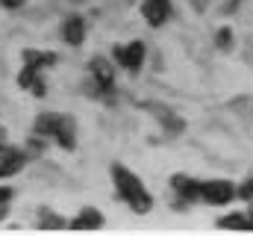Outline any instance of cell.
Returning <instances> with one entry per match:
<instances>
[{
  "label": "cell",
  "instance_id": "obj_1",
  "mask_svg": "<svg viewBox=\"0 0 253 236\" xmlns=\"http://www.w3.org/2000/svg\"><path fill=\"white\" fill-rule=\"evenodd\" d=\"M112 177H115L118 195L129 204V210H135V213H147V210L153 207V201H150L144 183L132 175V172H126L124 166H112Z\"/></svg>",
  "mask_w": 253,
  "mask_h": 236
},
{
  "label": "cell",
  "instance_id": "obj_2",
  "mask_svg": "<svg viewBox=\"0 0 253 236\" xmlns=\"http://www.w3.org/2000/svg\"><path fill=\"white\" fill-rule=\"evenodd\" d=\"M36 133L42 136H56V142L62 148H74V121L65 116H56V113H44V116L36 121Z\"/></svg>",
  "mask_w": 253,
  "mask_h": 236
},
{
  "label": "cell",
  "instance_id": "obj_3",
  "mask_svg": "<svg viewBox=\"0 0 253 236\" xmlns=\"http://www.w3.org/2000/svg\"><path fill=\"white\" fill-rule=\"evenodd\" d=\"M233 195H236V189H233L230 180H209V183H200V198L209 201V204H230Z\"/></svg>",
  "mask_w": 253,
  "mask_h": 236
},
{
  "label": "cell",
  "instance_id": "obj_4",
  "mask_svg": "<svg viewBox=\"0 0 253 236\" xmlns=\"http://www.w3.org/2000/svg\"><path fill=\"white\" fill-rule=\"evenodd\" d=\"M141 15H144V21L147 24H162V21H168V15H171V3L168 0H144V6H141Z\"/></svg>",
  "mask_w": 253,
  "mask_h": 236
},
{
  "label": "cell",
  "instance_id": "obj_5",
  "mask_svg": "<svg viewBox=\"0 0 253 236\" xmlns=\"http://www.w3.org/2000/svg\"><path fill=\"white\" fill-rule=\"evenodd\" d=\"M21 166H24V154L15 151V148L0 145V177H9L15 172H21Z\"/></svg>",
  "mask_w": 253,
  "mask_h": 236
},
{
  "label": "cell",
  "instance_id": "obj_6",
  "mask_svg": "<svg viewBox=\"0 0 253 236\" xmlns=\"http://www.w3.org/2000/svg\"><path fill=\"white\" fill-rule=\"evenodd\" d=\"M115 57H118V62H121L124 68L135 71V68L141 65V59H144V45H141V42H132V45H126V48H118Z\"/></svg>",
  "mask_w": 253,
  "mask_h": 236
},
{
  "label": "cell",
  "instance_id": "obj_7",
  "mask_svg": "<svg viewBox=\"0 0 253 236\" xmlns=\"http://www.w3.org/2000/svg\"><path fill=\"white\" fill-rule=\"evenodd\" d=\"M91 74H94V80H97V86H100V92H112V83H115V77H112V68H109V62L106 59H91Z\"/></svg>",
  "mask_w": 253,
  "mask_h": 236
},
{
  "label": "cell",
  "instance_id": "obj_8",
  "mask_svg": "<svg viewBox=\"0 0 253 236\" xmlns=\"http://www.w3.org/2000/svg\"><path fill=\"white\" fill-rule=\"evenodd\" d=\"M62 36H65V42L68 45H83V39H85V21L83 18H68L65 21V27H62Z\"/></svg>",
  "mask_w": 253,
  "mask_h": 236
},
{
  "label": "cell",
  "instance_id": "obj_9",
  "mask_svg": "<svg viewBox=\"0 0 253 236\" xmlns=\"http://www.w3.org/2000/svg\"><path fill=\"white\" fill-rule=\"evenodd\" d=\"M171 183H174L177 195H183V201H197V198H200V183H197V180L177 175L174 180H171Z\"/></svg>",
  "mask_w": 253,
  "mask_h": 236
},
{
  "label": "cell",
  "instance_id": "obj_10",
  "mask_svg": "<svg viewBox=\"0 0 253 236\" xmlns=\"http://www.w3.org/2000/svg\"><path fill=\"white\" fill-rule=\"evenodd\" d=\"M100 225H103V216H100L97 210H85V213H80V216L71 222V228H77V231H85V228H88V231H97Z\"/></svg>",
  "mask_w": 253,
  "mask_h": 236
},
{
  "label": "cell",
  "instance_id": "obj_11",
  "mask_svg": "<svg viewBox=\"0 0 253 236\" xmlns=\"http://www.w3.org/2000/svg\"><path fill=\"white\" fill-rule=\"evenodd\" d=\"M36 71L39 68H33V65H27L24 71H21V77H18V83L21 86H27V89H33V95H44V83L36 77Z\"/></svg>",
  "mask_w": 253,
  "mask_h": 236
},
{
  "label": "cell",
  "instance_id": "obj_12",
  "mask_svg": "<svg viewBox=\"0 0 253 236\" xmlns=\"http://www.w3.org/2000/svg\"><path fill=\"white\" fill-rule=\"evenodd\" d=\"M24 59H27V65H33V68H42V65H53V62H56L53 54H36V51H27Z\"/></svg>",
  "mask_w": 253,
  "mask_h": 236
},
{
  "label": "cell",
  "instance_id": "obj_13",
  "mask_svg": "<svg viewBox=\"0 0 253 236\" xmlns=\"http://www.w3.org/2000/svg\"><path fill=\"white\" fill-rule=\"evenodd\" d=\"M218 225L221 228H251V219H245V216H224Z\"/></svg>",
  "mask_w": 253,
  "mask_h": 236
},
{
  "label": "cell",
  "instance_id": "obj_14",
  "mask_svg": "<svg viewBox=\"0 0 253 236\" xmlns=\"http://www.w3.org/2000/svg\"><path fill=\"white\" fill-rule=\"evenodd\" d=\"M227 42H230V30H221V33H218V45L227 48Z\"/></svg>",
  "mask_w": 253,
  "mask_h": 236
},
{
  "label": "cell",
  "instance_id": "obj_15",
  "mask_svg": "<svg viewBox=\"0 0 253 236\" xmlns=\"http://www.w3.org/2000/svg\"><path fill=\"white\" fill-rule=\"evenodd\" d=\"M239 195H242V198H251V195H253V180H251V183H245V189H242Z\"/></svg>",
  "mask_w": 253,
  "mask_h": 236
},
{
  "label": "cell",
  "instance_id": "obj_16",
  "mask_svg": "<svg viewBox=\"0 0 253 236\" xmlns=\"http://www.w3.org/2000/svg\"><path fill=\"white\" fill-rule=\"evenodd\" d=\"M9 198H12V192H9V189H3V186H0V204H3V201H9Z\"/></svg>",
  "mask_w": 253,
  "mask_h": 236
},
{
  "label": "cell",
  "instance_id": "obj_17",
  "mask_svg": "<svg viewBox=\"0 0 253 236\" xmlns=\"http://www.w3.org/2000/svg\"><path fill=\"white\" fill-rule=\"evenodd\" d=\"M0 3H3V6H21L24 0H0Z\"/></svg>",
  "mask_w": 253,
  "mask_h": 236
},
{
  "label": "cell",
  "instance_id": "obj_18",
  "mask_svg": "<svg viewBox=\"0 0 253 236\" xmlns=\"http://www.w3.org/2000/svg\"><path fill=\"white\" fill-rule=\"evenodd\" d=\"M251 228H253V216H251Z\"/></svg>",
  "mask_w": 253,
  "mask_h": 236
}]
</instances>
